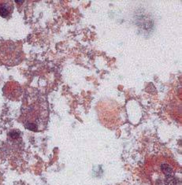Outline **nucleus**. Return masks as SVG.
I'll use <instances>...</instances> for the list:
<instances>
[{"label":"nucleus","mask_w":182,"mask_h":185,"mask_svg":"<svg viewBox=\"0 0 182 185\" xmlns=\"http://www.w3.org/2000/svg\"><path fill=\"white\" fill-rule=\"evenodd\" d=\"M24 52L21 43L5 41L0 45V63L16 66L23 61Z\"/></svg>","instance_id":"2"},{"label":"nucleus","mask_w":182,"mask_h":185,"mask_svg":"<svg viewBox=\"0 0 182 185\" xmlns=\"http://www.w3.org/2000/svg\"><path fill=\"white\" fill-rule=\"evenodd\" d=\"M21 121L28 130L40 131L48 119V106L43 96H34L22 110Z\"/></svg>","instance_id":"1"},{"label":"nucleus","mask_w":182,"mask_h":185,"mask_svg":"<svg viewBox=\"0 0 182 185\" xmlns=\"http://www.w3.org/2000/svg\"><path fill=\"white\" fill-rule=\"evenodd\" d=\"M13 11V4L10 2H0V16L7 17Z\"/></svg>","instance_id":"3"},{"label":"nucleus","mask_w":182,"mask_h":185,"mask_svg":"<svg viewBox=\"0 0 182 185\" xmlns=\"http://www.w3.org/2000/svg\"><path fill=\"white\" fill-rule=\"evenodd\" d=\"M165 185H177V180H176L174 176H173L172 175H170V176H165Z\"/></svg>","instance_id":"5"},{"label":"nucleus","mask_w":182,"mask_h":185,"mask_svg":"<svg viewBox=\"0 0 182 185\" xmlns=\"http://www.w3.org/2000/svg\"><path fill=\"white\" fill-rule=\"evenodd\" d=\"M161 170L162 171V173L165 174V176H170V175H172L173 169H172V167L170 166V165L162 164V165H161Z\"/></svg>","instance_id":"4"}]
</instances>
